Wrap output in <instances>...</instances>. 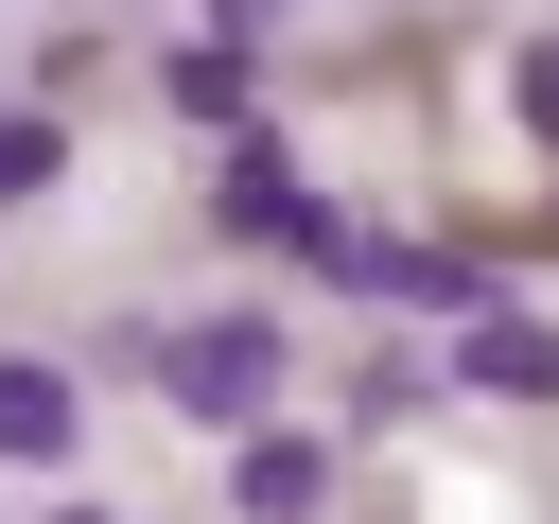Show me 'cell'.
I'll return each instance as SVG.
<instances>
[{
	"label": "cell",
	"instance_id": "obj_4",
	"mask_svg": "<svg viewBox=\"0 0 559 524\" xmlns=\"http://www.w3.org/2000/svg\"><path fill=\"white\" fill-rule=\"evenodd\" d=\"M454 367H472L489 402H542V314H472V332H454Z\"/></svg>",
	"mask_w": 559,
	"mask_h": 524
},
{
	"label": "cell",
	"instance_id": "obj_3",
	"mask_svg": "<svg viewBox=\"0 0 559 524\" xmlns=\"http://www.w3.org/2000/svg\"><path fill=\"white\" fill-rule=\"evenodd\" d=\"M0 454H17V472H35V454H70V367L0 349Z\"/></svg>",
	"mask_w": 559,
	"mask_h": 524
},
{
	"label": "cell",
	"instance_id": "obj_5",
	"mask_svg": "<svg viewBox=\"0 0 559 524\" xmlns=\"http://www.w3.org/2000/svg\"><path fill=\"white\" fill-rule=\"evenodd\" d=\"M175 105H192V122H245V52L192 35V52H175Z\"/></svg>",
	"mask_w": 559,
	"mask_h": 524
},
{
	"label": "cell",
	"instance_id": "obj_6",
	"mask_svg": "<svg viewBox=\"0 0 559 524\" xmlns=\"http://www.w3.org/2000/svg\"><path fill=\"white\" fill-rule=\"evenodd\" d=\"M52 157H70V140H52L35 105H0V210H17V192H52Z\"/></svg>",
	"mask_w": 559,
	"mask_h": 524
},
{
	"label": "cell",
	"instance_id": "obj_7",
	"mask_svg": "<svg viewBox=\"0 0 559 524\" xmlns=\"http://www.w3.org/2000/svg\"><path fill=\"white\" fill-rule=\"evenodd\" d=\"M227 227H245V245H280V227H297V175H262V157H245V175H227Z\"/></svg>",
	"mask_w": 559,
	"mask_h": 524
},
{
	"label": "cell",
	"instance_id": "obj_2",
	"mask_svg": "<svg viewBox=\"0 0 559 524\" xmlns=\"http://www.w3.org/2000/svg\"><path fill=\"white\" fill-rule=\"evenodd\" d=\"M227 489H245V524H314L332 454H314V437H245V472H227Z\"/></svg>",
	"mask_w": 559,
	"mask_h": 524
},
{
	"label": "cell",
	"instance_id": "obj_8",
	"mask_svg": "<svg viewBox=\"0 0 559 524\" xmlns=\"http://www.w3.org/2000/svg\"><path fill=\"white\" fill-rule=\"evenodd\" d=\"M70 524H87V507H70Z\"/></svg>",
	"mask_w": 559,
	"mask_h": 524
},
{
	"label": "cell",
	"instance_id": "obj_1",
	"mask_svg": "<svg viewBox=\"0 0 559 524\" xmlns=\"http://www.w3.org/2000/svg\"><path fill=\"white\" fill-rule=\"evenodd\" d=\"M157 384H175V419H262V402H280V314H192V332H157Z\"/></svg>",
	"mask_w": 559,
	"mask_h": 524
}]
</instances>
